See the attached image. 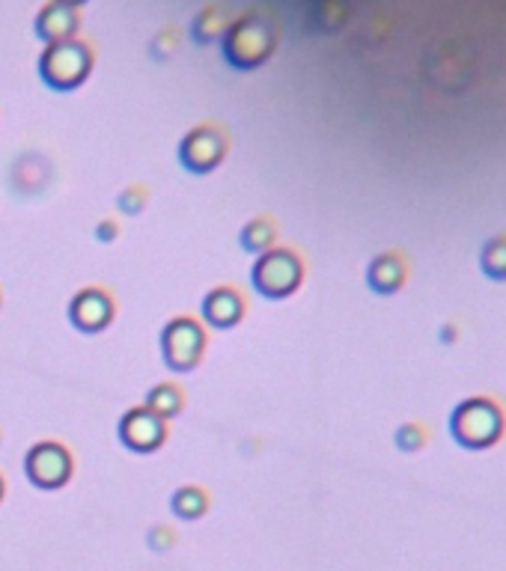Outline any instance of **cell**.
Returning <instances> with one entry per match:
<instances>
[{
    "label": "cell",
    "mask_w": 506,
    "mask_h": 571,
    "mask_svg": "<svg viewBox=\"0 0 506 571\" xmlns=\"http://www.w3.org/2000/svg\"><path fill=\"white\" fill-rule=\"evenodd\" d=\"M146 408L153 411L155 417H162L164 423L171 417H176L182 411V396L176 387H171V384H158V387H153V391L146 393Z\"/></svg>",
    "instance_id": "16"
},
{
    "label": "cell",
    "mask_w": 506,
    "mask_h": 571,
    "mask_svg": "<svg viewBox=\"0 0 506 571\" xmlns=\"http://www.w3.org/2000/svg\"><path fill=\"white\" fill-rule=\"evenodd\" d=\"M301 277H304V265L286 247H272V250L260 254L251 274L253 289L274 301L290 298L292 292L301 286Z\"/></svg>",
    "instance_id": "4"
},
{
    "label": "cell",
    "mask_w": 506,
    "mask_h": 571,
    "mask_svg": "<svg viewBox=\"0 0 506 571\" xmlns=\"http://www.w3.org/2000/svg\"><path fill=\"white\" fill-rule=\"evenodd\" d=\"M226 140L224 135L212 126H197L194 131L182 137L179 161L191 173H212L224 161Z\"/></svg>",
    "instance_id": "7"
},
{
    "label": "cell",
    "mask_w": 506,
    "mask_h": 571,
    "mask_svg": "<svg viewBox=\"0 0 506 571\" xmlns=\"http://www.w3.org/2000/svg\"><path fill=\"white\" fill-rule=\"evenodd\" d=\"M278 48V33L263 16H242L233 19L221 39L224 60L239 72H253L263 63H269Z\"/></svg>",
    "instance_id": "2"
},
{
    "label": "cell",
    "mask_w": 506,
    "mask_h": 571,
    "mask_svg": "<svg viewBox=\"0 0 506 571\" xmlns=\"http://www.w3.org/2000/svg\"><path fill=\"white\" fill-rule=\"evenodd\" d=\"M450 435L461 450L470 453L497 446L506 437V402L492 393L461 400L450 411Z\"/></svg>",
    "instance_id": "1"
},
{
    "label": "cell",
    "mask_w": 506,
    "mask_h": 571,
    "mask_svg": "<svg viewBox=\"0 0 506 571\" xmlns=\"http://www.w3.org/2000/svg\"><path fill=\"white\" fill-rule=\"evenodd\" d=\"M200 313H203V322H206V325L217 327V331H226V327H233L242 322L244 301L239 298L233 289L221 286V289H212L206 298H203Z\"/></svg>",
    "instance_id": "12"
},
{
    "label": "cell",
    "mask_w": 506,
    "mask_h": 571,
    "mask_svg": "<svg viewBox=\"0 0 506 571\" xmlns=\"http://www.w3.org/2000/svg\"><path fill=\"white\" fill-rule=\"evenodd\" d=\"M146 203V194L144 190H123V197H119V206H123V211H128V215H137V211L144 209Z\"/></svg>",
    "instance_id": "20"
},
{
    "label": "cell",
    "mask_w": 506,
    "mask_h": 571,
    "mask_svg": "<svg viewBox=\"0 0 506 571\" xmlns=\"http://www.w3.org/2000/svg\"><path fill=\"white\" fill-rule=\"evenodd\" d=\"M164 420L155 417L153 411L140 405V408H132L123 414L119 420V441L132 450V453H153L164 444Z\"/></svg>",
    "instance_id": "8"
},
{
    "label": "cell",
    "mask_w": 506,
    "mask_h": 571,
    "mask_svg": "<svg viewBox=\"0 0 506 571\" xmlns=\"http://www.w3.org/2000/svg\"><path fill=\"white\" fill-rule=\"evenodd\" d=\"M274 245V227L269 220H251L242 229V247L247 254H265Z\"/></svg>",
    "instance_id": "18"
},
{
    "label": "cell",
    "mask_w": 506,
    "mask_h": 571,
    "mask_svg": "<svg viewBox=\"0 0 506 571\" xmlns=\"http://www.w3.org/2000/svg\"><path fill=\"white\" fill-rule=\"evenodd\" d=\"M206 494L200 489H194V485H185V489L173 491L171 509L176 512V518H182V521H194V518H200L206 512Z\"/></svg>",
    "instance_id": "17"
},
{
    "label": "cell",
    "mask_w": 506,
    "mask_h": 571,
    "mask_svg": "<svg viewBox=\"0 0 506 571\" xmlns=\"http://www.w3.org/2000/svg\"><path fill=\"white\" fill-rule=\"evenodd\" d=\"M408 274H411L408 256L399 254V250H385L367 268V286L376 295H397L408 283Z\"/></svg>",
    "instance_id": "10"
},
{
    "label": "cell",
    "mask_w": 506,
    "mask_h": 571,
    "mask_svg": "<svg viewBox=\"0 0 506 571\" xmlns=\"http://www.w3.org/2000/svg\"><path fill=\"white\" fill-rule=\"evenodd\" d=\"M0 498H3V480H0Z\"/></svg>",
    "instance_id": "24"
},
{
    "label": "cell",
    "mask_w": 506,
    "mask_h": 571,
    "mask_svg": "<svg viewBox=\"0 0 506 571\" xmlns=\"http://www.w3.org/2000/svg\"><path fill=\"white\" fill-rule=\"evenodd\" d=\"M461 334H465V327H461V322H444L441 331H438V339H441L444 345H456L461 339Z\"/></svg>",
    "instance_id": "21"
},
{
    "label": "cell",
    "mask_w": 506,
    "mask_h": 571,
    "mask_svg": "<svg viewBox=\"0 0 506 571\" xmlns=\"http://www.w3.org/2000/svg\"><path fill=\"white\" fill-rule=\"evenodd\" d=\"M69 318L84 334H99L114 318V304L101 289H84L69 304Z\"/></svg>",
    "instance_id": "9"
},
{
    "label": "cell",
    "mask_w": 506,
    "mask_h": 571,
    "mask_svg": "<svg viewBox=\"0 0 506 571\" xmlns=\"http://www.w3.org/2000/svg\"><path fill=\"white\" fill-rule=\"evenodd\" d=\"M393 444H397L399 453H424L426 446L432 444V429L426 423H417V420H408L393 432Z\"/></svg>",
    "instance_id": "15"
},
{
    "label": "cell",
    "mask_w": 506,
    "mask_h": 571,
    "mask_svg": "<svg viewBox=\"0 0 506 571\" xmlns=\"http://www.w3.org/2000/svg\"><path fill=\"white\" fill-rule=\"evenodd\" d=\"M60 3H66V7H72V10H78V7H84L87 0H60Z\"/></svg>",
    "instance_id": "23"
},
{
    "label": "cell",
    "mask_w": 506,
    "mask_h": 571,
    "mask_svg": "<svg viewBox=\"0 0 506 571\" xmlns=\"http://www.w3.org/2000/svg\"><path fill=\"white\" fill-rule=\"evenodd\" d=\"M25 471H28V480L37 489H64L69 476H72V455H69L66 446L42 441V444H37L25 455Z\"/></svg>",
    "instance_id": "6"
},
{
    "label": "cell",
    "mask_w": 506,
    "mask_h": 571,
    "mask_svg": "<svg viewBox=\"0 0 506 571\" xmlns=\"http://www.w3.org/2000/svg\"><path fill=\"white\" fill-rule=\"evenodd\" d=\"M233 24L226 7H206L203 12H197V19L191 24V37L197 46H212V42H221L226 33V28Z\"/></svg>",
    "instance_id": "13"
},
{
    "label": "cell",
    "mask_w": 506,
    "mask_h": 571,
    "mask_svg": "<svg viewBox=\"0 0 506 571\" xmlns=\"http://www.w3.org/2000/svg\"><path fill=\"white\" fill-rule=\"evenodd\" d=\"M203 348H206V334L200 322L188 316L173 318L171 325L164 327L162 334V352L164 363L171 366L173 372H191L203 357Z\"/></svg>",
    "instance_id": "5"
},
{
    "label": "cell",
    "mask_w": 506,
    "mask_h": 571,
    "mask_svg": "<svg viewBox=\"0 0 506 571\" xmlns=\"http://www.w3.org/2000/svg\"><path fill=\"white\" fill-rule=\"evenodd\" d=\"M78 24H81L78 10L66 7L60 0H51V3H46V7L39 10L37 21H33V30H37V37L42 39L46 46H57V42H69V39H75Z\"/></svg>",
    "instance_id": "11"
},
{
    "label": "cell",
    "mask_w": 506,
    "mask_h": 571,
    "mask_svg": "<svg viewBox=\"0 0 506 571\" xmlns=\"http://www.w3.org/2000/svg\"><path fill=\"white\" fill-rule=\"evenodd\" d=\"M93 72V51L78 39L48 46L39 57V78L48 90L72 92L78 90Z\"/></svg>",
    "instance_id": "3"
},
{
    "label": "cell",
    "mask_w": 506,
    "mask_h": 571,
    "mask_svg": "<svg viewBox=\"0 0 506 571\" xmlns=\"http://www.w3.org/2000/svg\"><path fill=\"white\" fill-rule=\"evenodd\" d=\"M96 236H99V242H114L117 238V224L114 220H101L99 227H96Z\"/></svg>",
    "instance_id": "22"
},
{
    "label": "cell",
    "mask_w": 506,
    "mask_h": 571,
    "mask_svg": "<svg viewBox=\"0 0 506 571\" xmlns=\"http://www.w3.org/2000/svg\"><path fill=\"white\" fill-rule=\"evenodd\" d=\"M179 48V37H176V30H162L153 42V57L155 60H167V55H173Z\"/></svg>",
    "instance_id": "19"
},
{
    "label": "cell",
    "mask_w": 506,
    "mask_h": 571,
    "mask_svg": "<svg viewBox=\"0 0 506 571\" xmlns=\"http://www.w3.org/2000/svg\"><path fill=\"white\" fill-rule=\"evenodd\" d=\"M479 272L492 283H506V229L479 247Z\"/></svg>",
    "instance_id": "14"
}]
</instances>
